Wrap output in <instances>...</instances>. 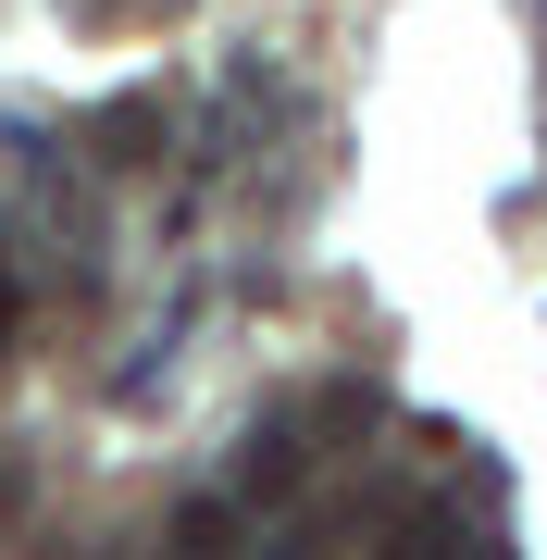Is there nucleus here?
Listing matches in <instances>:
<instances>
[{"label":"nucleus","instance_id":"1","mask_svg":"<svg viewBox=\"0 0 547 560\" xmlns=\"http://www.w3.org/2000/svg\"><path fill=\"white\" fill-rule=\"evenodd\" d=\"M87 138H100V162H150V138H163V101H150V88H124V101L87 125Z\"/></svg>","mask_w":547,"mask_h":560},{"label":"nucleus","instance_id":"2","mask_svg":"<svg viewBox=\"0 0 547 560\" xmlns=\"http://www.w3.org/2000/svg\"><path fill=\"white\" fill-rule=\"evenodd\" d=\"M249 486H262V499L299 486V436H286V423H274V436H249Z\"/></svg>","mask_w":547,"mask_h":560},{"label":"nucleus","instance_id":"4","mask_svg":"<svg viewBox=\"0 0 547 560\" xmlns=\"http://www.w3.org/2000/svg\"><path fill=\"white\" fill-rule=\"evenodd\" d=\"M13 312H25V287H13V261H0V337H13Z\"/></svg>","mask_w":547,"mask_h":560},{"label":"nucleus","instance_id":"3","mask_svg":"<svg viewBox=\"0 0 547 560\" xmlns=\"http://www.w3.org/2000/svg\"><path fill=\"white\" fill-rule=\"evenodd\" d=\"M75 25H150V13H187V0H62Z\"/></svg>","mask_w":547,"mask_h":560}]
</instances>
